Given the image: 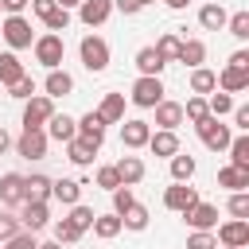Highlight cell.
<instances>
[{
    "mask_svg": "<svg viewBox=\"0 0 249 249\" xmlns=\"http://www.w3.org/2000/svg\"><path fill=\"white\" fill-rule=\"evenodd\" d=\"M31 51H35V62H39V66H47V70H58V66H62V58H66V43H62V35H54V31L35 35Z\"/></svg>",
    "mask_w": 249,
    "mask_h": 249,
    "instance_id": "1",
    "label": "cell"
},
{
    "mask_svg": "<svg viewBox=\"0 0 249 249\" xmlns=\"http://www.w3.org/2000/svg\"><path fill=\"white\" fill-rule=\"evenodd\" d=\"M0 39L8 43V51H27V47L35 43L31 19H27V16H4V23H0Z\"/></svg>",
    "mask_w": 249,
    "mask_h": 249,
    "instance_id": "2",
    "label": "cell"
},
{
    "mask_svg": "<svg viewBox=\"0 0 249 249\" xmlns=\"http://www.w3.org/2000/svg\"><path fill=\"white\" fill-rule=\"evenodd\" d=\"M78 58H82V66H86L89 74H101V70H109V43H105L101 35H82Z\"/></svg>",
    "mask_w": 249,
    "mask_h": 249,
    "instance_id": "3",
    "label": "cell"
},
{
    "mask_svg": "<svg viewBox=\"0 0 249 249\" xmlns=\"http://www.w3.org/2000/svg\"><path fill=\"white\" fill-rule=\"evenodd\" d=\"M195 132H198V140H202L210 152H226V148H230V140H233L230 124H222L218 117H206V121H198V124H195Z\"/></svg>",
    "mask_w": 249,
    "mask_h": 249,
    "instance_id": "4",
    "label": "cell"
},
{
    "mask_svg": "<svg viewBox=\"0 0 249 249\" xmlns=\"http://www.w3.org/2000/svg\"><path fill=\"white\" fill-rule=\"evenodd\" d=\"M214 241H218V249H245L249 245V222H241V218L218 222L214 226Z\"/></svg>",
    "mask_w": 249,
    "mask_h": 249,
    "instance_id": "5",
    "label": "cell"
},
{
    "mask_svg": "<svg viewBox=\"0 0 249 249\" xmlns=\"http://www.w3.org/2000/svg\"><path fill=\"white\" fill-rule=\"evenodd\" d=\"M128 101H132L136 109H156V105L163 101V82H160V78H136L132 89H128Z\"/></svg>",
    "mask_w": 249,
    "mask_h": 249,
    "instance_id": "6",
    "label": "cell"
},
{
    "mask_svg": "<svg viewBox=\"0 0 249 249\" xmlns=\"http://www.w3.org/2000/svg\"><path fill=\"white\" fill-rule=\"evenodd\" d=\"M54 113H58V109H54V101H51L47 93L27 97V101H23V132H27V128H43Z\"/></svg>",
    "mask_w": 249,
    "mask_h": 249,
    "instance_id": "7",
    "label": "cell"
},
{
    "mask_svg": "<svg viewBox=\"0 0 249 249\" xmlns=\"http://www.w3.org/2000/svg\"><path fill=\"white\" fill-rule=\"evenodd\" d=\"M47 132L43 128H27V132H19V140H12V148H16V156H23V160H31V163H39V160H47Z\"/></svg>",
    "mask_w": 249,
    "mask_h": 249,
    "instance_id": "8",
    "label": "cell"
},
{
    "mask_svg": "<svg viewBox=\"0 0 249 249\" xmlns=\"http://www.w3.org/2000/svg\"><path fill=\"white\" fill-rule=\"evenodd\" d=\"M148 136H152V121H140V117L121 121V144H124L128 152H140V148L148 144Z\"/></svg>",
    "mask_w": 249,
    "mask_h": 249,
    "instance_id": "9",
    "label": "cell"
},
{
    "mask_svg": "<svg viewBox=\"0 0 249 249\" xmlns=\"http://www.w3.org/2000/svg\"><path fill=\"white\" fill-rule=\"evenodd\" d=\"M183 222L191 226V230H202V233H214V226H218V206L214 202H195L191 210H183Z\"/></svg>",
    "mask_w": 249,
    "mask_h": 249,
    "instance_id": "10",
    "label": "cell"
},
{
    "mask_svg": "<svg viewBox=\"0 0 249 249\" xmlns=\"http://www.w3.org/2000/svg\"><path fill=\"white\" fill-rule=\"evenodd\" d=\"M195 202H198V187H191V183H171V187L163 191V206L175 210V214L191 210Z\"/></svg>",
    "mask_w": 249,
    "mask_h": 249,
    "instance_id": "11",
    "label": "cell"
},
{
    "mask_svg": "<svg viewBox=\"0 0 249 249\" xmlns=\"http://www.w3.org/2000/svg\"><path fill=\"white\" fill-rule=\"evenodd\" d=\"M19 226H23L27 233L47 230V226H51V206H47V202H23V206H19Z\"/></svg>",
    "mask_w": 249,
    "mask_h": 249,
    "instance_id": "12",
    "label": "cell"
},
{
    "mask_svg": "<svg viewBox=\"0 0 249 249\" xmlns=\"http://www.w3.org/2000/svg\"><path fill=\"white\" fill-rule=\"evenodd\" d=\"M43 93L51 97V101H58V97H70L74 93V74L70 70H47V78H43Z\"/></svg>",
    "mask_w": 249,
    "mask_h": 249,
    "instance_id": "13",
    "label": "cell"
},
{
    "mask_svg": "<svg viewBox=\"0 0 249 249\" xmlns=\"http://www.w3.org/2000/svg\"><path fill=\"white\" fill-rule=\"evenodd\" d=\"M0 206H8V210L23 206V175L19 171H4L0 175Z\"/></svg>",
    "mask_w": 249,
    "mask_h": 249,
    "instance_id": "14",
    "label": "cell"
},
{
    "mask_svg": "<svg viewBox=\"0 0 249 249\" xmlns=\"http://www.w3.org/2000/svg\"><path fill=\"white\" fill-rule=\"evenodd\" d=\"M214 86L222 89V93H245L249 89V70H233V66H222L218 74H214Z\"/></svg>",
    "mask_w": 249,
    "mask_h": 249,
    "instance_id": "15",
    "label": "cell"
},
{
    "mask_svg": "<svg viewBox=\"0 0 249 249\" xmlns=\"http://www.w3.org/2000/svg\"><path fill=\"white\" fill-rule=\"evenodd\" d=\"M113 167H117L121 187H136V183H144V175H148V167H144V160H140V156H121Z\"/></svg>",
    "mask_w": 249,
    "mask_h": 249,
    "instance_id": "16",
    "label": "cell"
},
{
    "mask_svg": "<svg viewBox=\"0 0 249 249\" xmlns=\"http://www.w3.org/2000/svg\"><path fill=\"white\" fill-rule=\"evenodd\" d=\"M51 175H43V171H31V175H23V202H51Z\"/></svg>",
    "mask_w": 249,
    "mask_h": 249,
    "instance_id": "17",
    "label": "cell"
},
{
    "mask_svg": "<svg viewBox=\"0 0 249 249\" xmlns=\"http://www.w3.org/2000/svg\"><path fill=\"white\" fill-rule=\"evenodd\" d=\"M109 16H113V0H82L78 4V19L86 27H101Z\"/></svg>",
    "mask_w": 249,
    "mask_h": 249,
    "instance_id": "18",
    "label": "cell"
},
{
    "mask_svg": "<svg viewBox=\"0 0 249 249\" xmlns=\"http://www.w3.org/2000/svg\"><path fill=\"white\" fill-rule=\"evenodd\" d=\"M43 132H47V140L66 144V140H74V136H78V124H74V117H70V113H54V117L43 124Z\"/></svg>",
    "mask_w": 249,
    "mask_h": 249,
    "instance_id": "19",
    "label": "cell"
},
{
    "mask_svg": "<svg viewBox=\"0 0 249 249\" xmlns=\"http://www.w3.org/2000/svg\"><path fill=\"white\" fill-rule=\"evenodd\" d=\"M152 156H160V160H171L175 152H179V136L175 132H167V128H152V136H148V144H144Z\"/></svg>",
    "mask_w": 249,
    "mask_h": 249,
    "instance_id": "20",
    "label": "cell"
},
{
    "mask_svg": "<svg viewBox=\"0 0 249 249\" xmlns=\"http://www.w3.org/2000/svg\"><path fill=\"white\" fill-rule=\"evenodd\" d=\"M97 144H89V140H82V136H74V140H66V160L74 163V167H93V160H97Z\"/></svg>",
    "mask_w": 249,
    "mask_h": 249,
    "instance_id": "21",
    "label": "cell"
},
{
    "mask_svg": "<svg viewBox=\"0 0 249 249\" xmlns=\"http://www.w3.org/2000/svg\"><path fill=\"white\" fill-rule=\"evenodd\" d=\"M152 113H156V128L175 132V128L183 124V101H167V97H163V101H160Z\"/></svg>",
    "mask_w": 249,
    "mask_h": 249,
    "instance_id": "22",
    "label": "cell"
},
{
    "mask_svg": "<svg viewBox=\"0 0 249 249\" xmlns=\"http://www.w3.org/2000/svg\"><path fill=\"white\" fill-rule=\"evenodd\" d=\"M74 124H78V136H82V140H89V144L101 148V140H105V121H101L93 109L82 113V117H74Z\"/></svg>",
    "mask_w": 249,
    "mask_h": 249,
    "instance_id": "23",
    "label": "cell"
},
{
    "mask_svg": "<svg viewBox=\"0 0 249 249\" xmlns=\"http://www.w3.org/2000/svg\"><path fill=\"white\" fill-rule=\"evenodd\" d=\"M132 62H136L140 78H160V74H163V66H167V62H163V58L156 54V47H140Z\"/></svg>",
    "mask_w": 249,
    "mask_h": 249,
    "instance_id": "24",
    "label": "cell"
},
{
    "mask_svg": "<svg viewBox=\"0 0 249 249\" xmlns=\"http://www.w3.org/2000/svg\"><path fill=\"white\" fill-rule=\"evenodd\" d=\"M93 113H97L105 124H121V121H124V93H105Z\"/></svg>",
    "mask_w": 249,
    "mask_h": 249,
    "instance_id": "25",
    "label": "cell"
},
{
    "mask_svg": "<svg viewBox=\"0 0 249 249\" xmlns=\"http://www.w3.org/2000/svg\"><path fill=\"white\" fill-rule=\"evenodd\" d=\"M226 19H230V12H226L218 0H210V4L198 8V23H202L206 31H226Z\"/></svg>",
    "mask_w": 249,
    "mask_h": 249,
    "instance_id": "26",
    "label": "cell"
},
{
    "mask_svg": "<svg viewBox=\"0 0 249 249\" xmlns=\"http://www.w3.org/2000/svg\"><path fill=\"white\" fill-rule=\"evenodd\" d=\"M82 187L86 183H78V179H54L51 183V198H58L62 206H74V202H82Z\"/></svg>",
    "mask_w": 249,
    "mask_h": 249,
    "instance_id": "27",
    "label": "cell"
},
{
    "mask_svg": "<svg viewBox=\"0 0 249 249\" xmlns=\"http://www.w3.org/2000/svg\"><path fill=\"white\" fill-rule=\"evenodd\" d=\"M175 62H183V66H191V70H195V66H202V62H206V43H202V39H183V43H179V58H175Z\"/></svg>",
    "mask_w": 249,
    "mask_h": 249,
    "instance_id": "28",
    "label": "cell"
},
{
    "mask_svg": "<svg viewBox=\"0 0 249 249\" xmlns=\"http://www.w3.org/2000/svg\"><path fill=\"white\" fill-rule=\"evenodd\" d=\"M23 74H27V70H23V62H19V54H16V51H4V54H0V86L8 89V86L19 82Z\"/></svg>",
    "mask_w": 249,
    "mask_h": 249,
    "instance_id": "29",
    "label": "cell"
},
{
    "mask_svg": "<svg viewBox=\"0 0 249 249\" xmlns=\"http://www.w3.org/2000/svg\"><path fill=\"white\" fill-rule=\"evenodd\" d=\"M187 86H191L195 97H210V93L218 89V86H214V70H206V66H195L191 78H187Z\"/></svg>",
    "mask_w": 249,
    "mask_h": 249,
    "instance_id": "30",
    "label": "cell"
},
{
    "mask_svg": "<svg viewBox=\"0 0 249 249\" xmlns=\"http://www.w3.org/2000/svg\"><path fill=\"white\" fill-rule=\"evenodd\" d=\"M230 167H237V171H249V132H237L233 140H230Z\"/></svg>",
    "mask_w": 249,
    "mask_h": 249,
    "instance_id": "31",
    "label": "cell"
},
{
    "mask_svg": "<svg viewBox=\"0 0 249 249\" xmlns=\"http://www.w3.org/2000/svg\"><path fill=\"white\" fill-rule=\"evenodd\" d=\"M167 167H171V183H191V175H195V156H187L183 148L167 160Z\"/></svg>",
    "mask_w": 249,
    "mask_h": 249,
    "instance_id": "32",
    "label": "cell"
},
{
    "mask_svg": "<svg viewBox=\"0 0 249 249\" xmlns=\"http://www.w3.org/2000/svg\"><path fill=\"white\" fill-rule=\"evenodd\" d=\"M218 187H226L230 195L233 191H249V171H237V167H218Z\"/></svg>",
    "mask_w": 249,
    "mask_h": 249,
    "instance_id": "33",
    "label": "cell"
},
{
    "mask_svg": "<svg viewBox=\"0 0 249 249\" xmlns=\"http://www.w3.org/2000/svg\"><path fill=\"white\" fill-rule=\"evenodd\" d=\"M148 206H140V202H132L124 214H121V230H132V233H144L148 230Z\"/></svg>",
    "mask_w": 249,
    "mask_h": 249,
    "instance_id": "34",
    "label": "cell"
},
{
    "mask_svg": "<svg viewBox=\"0 0 249 249\" xmlns=\"http://www.w3.org/2000/svg\"><path fill=\"white\" fill-rule=\"evenodd\" d=\"M89 230H93V237H101V241H113V237L121 233V218H117L113 210H109V214H97Z\"/></svg>",
    "mask_w": 249,
    "mask_h": 249,
    "instance_id": "35",
    "label": "cell"
},
{
    "mask_svg": "<svg viewBox=\"0 0 249 249\" xmlns=\"http://www.w3.org/2000/svg\"><path fill=\"white\" fill-rule=\"evenodd\" d=\"M179 43H183V39H179L175 31H163V35L156 39V54H160V58H163V62L171 66V62L179 58Z\"/></svg>",
    "mask_w": 249,
    "mask_h": 249,
    "instance_id": "36",
    "label": "cell"
},
{
    "mask_svg": "<svg viewBox=\"0 0 249 249\" xmlns=\"http://www.w3.org/2000/svg\"><path fill=\"white\" fill-rule=\"evenodd\" d=\"M93 218H97V214H93V206H82V202H74V206H70V214H66V222H70L78 233H89Z\"/></svg>",
    "mask_w": 249,
    "mask_h": 249,
    "instance_id": "37",
    "label": "cell"
},
{
    "mask_svg": "<svg viewBox=\"0 0 249 249\" xmlns=\"http://www.w3.org/2000/svg\"><path fill=\"white\" fill-rule=\"evenodd\" d=\"M233 105H237V101H233L230 93H222V89L206 97V109H210V117H218V121H222V117H230V113H233Z\"/></svg>",
    "mask_w": 249,
    "mask_h": 249,
    "instance_id": "38",
    "label": "cell"
},
{
    "mask_svg": "<svg viewBox=\"0 0 249 249\" xmlns=\"http://www.w3.org/2000/svg\"><path fill=\"white\" fill-rule=\"evenodd\" d=\"M226 31H230L237 43H245V39H249V12H233V16L226 19Z\"/></svg>",
    "mask_w": 249,
    "mask_h": 249,
    "instance_id": "39",
    "label": "cell"
},
{
    "mask_svg": "<svg viewBox=\"0 0 249 249\" xmlns=\"http://www.w3.org/2000/svg\"><path fill=\"white\" fill-rule=\"evenodd\" d=\"M206 117H210V109H206V97H187V105H183V121L198 124V121H206Z\"/></svg>",
    "mask_w": 249,
    "mask_h": 249,
    "instance_id": "40",
    "label": "cell"
},
{
    "mask_svg": "<svg viewBox=\"0 0 249 249\" xmlns=\"http://www.w3.org/2000/svg\"><path fill=\"white\" fill-rule=\"evenodd\" d=\"M226 210H230V218L249 222V191H233V195H230V202H226Z\"/></svg>",
    "mask_w": 249,
    "mask_h": 249,
    "instance_id": "41",
    "label": "cell"
},
{
    "mask_svg": "<svg viewBox=\"0 0 249 249\" xmlns=\"http://www.w3.org/2000/svg\"><path fill=\"white\" fill-rule=\"evenodd\" d=\"M43 27H47V31H54V35H58V31H66V27H70V12H66V8H54L51 16H43Z\"/></svg>",
    "mask_w": 249,
    "mask_h": 249,
    "instance_id": "42",
    "label": "cell"
},
{
    "mask_svg": "<svg viewBox=\"0 0 249 249\" xmlns=\"http://www.w3.org/2000/svg\"><path fill=\"white\" fill-rule=\"evenodd\" d=\"M8 97H16V101H27V97H35V82H31V74H23L19 82H12V86H8Z\"/></svg>",
    "mask_w": 249,
    "mask_h": 249,
    "instance_id": "43",
    "label": "cell"
},
{
    "mask_svg": "<svg viewBox=\"0 0 249 249\" xmlns=\"http://www.w3.org/2000/svg\"><path fill=\"white\" fill-rule=\"evenodd\" d=\"M93 179H97V187H101V191H117V187H121V179H117V167H113V163H101Z\"/></svg>",
    "mask_w": 249,
    "mask_h": 249,
    "instance_id": "44",
    "label": "cell"
},
{
    "mask_svg": "<svg viewBox=\"0 0 249 249\" xmlns=\"http://www.w3.org/2000/svg\"><path fill=\"white\" fill-rule=\"evenodd\" d=\"M109 195H113V214H117V218H121V214H124V210H128V206L136 202L132 187H117V191H109Z\"/></svg>",
    "mask_w": 249,
    "mask_h": 249,
    "instance_id": "45",
    "label": "cell"
},
{
    "mask_svg": "<svg viewBox=\"0 0 249 249\" xmlns=\"http://www.w3.org/2000/svg\"><path fill=\"white\" fill-rule=\"evenodd\" d=\"M54 241H58V245H74V241H82V233H78L66 218H58V222H54Z\"/></svg>",
    "mask_w": 249,
    "mask_h": 249,
    "instance_id": "46",
    "label": "cell"
},
{
    "mask_svg": "<svg viewBox=\"0 0 249 249\" xmlns=\"http://www.w3.org/2000/svg\"><path fill=\"white\" fill-rule=\"evenodd\" d=\"M19 230H23V226H19V218H16L12 210H0V245H4L8 237H16Z\"/></svg>",
    "mask_w": 249,
    "mask_h": 249,
    "instance_id": "47",
    "label": "cell"
},
{
    "mask_svg": "<svg viewBox=\"0 0 249 249\" xmlns=\"http://www.w3.org/2000/svg\"><path fill=\"white\" fill-rule=\"evenodd\" d=\"M0 249H39V237L35 233H27V230H19L16 237H8Z\"/></svg>",
    "mask_w": 249,
    "mask_h": 249,
    "instance_id": "48",
    "label": "cell"
},
{
    "mask_svg": "<svg viewBox=\"0 0 249 249\" xmlns=\"http://www.w3.org/2000/svg\"><path fill=\"white\" fill-rule=\"evenodd\" d=\"M187 249H218V241H214V233L191 230V233H187Z\"/></svg>",
    "mask_w": 249,
    "mask_h": 249,
    "instance_id": "49",
    "label": "cell"
},
{
    "mask_svg": "<svg viewBox=\"0 0 249 249\" xmlns=\"http://www.w3.org/2000/svg\"><path fill=\"white\" fill-rule=\"evenodd\" d=\"M230 117H233V128L237 132H249V105H233Z\"/></svg>",
    "mask_w": 249,
    "mask_h": 249,
    "instance_id": "50",
    "label": "cell"
},
{
    "mask_svg": "<svg viewBox=\"0 0 249 249\" xmlns=\"http://www.w3.org/2000/svg\"><path fill=\"white\" fill-rule=\"evenodd\" d=\"M113 12H124V16H136V12H144V4H140V0H113Z\"/></svg>",
    "mask_w": 249,
    "mask_h": 249,
    "instance_id": "51",
    "label": "cell"
},
{
    "mask_svg": "<svg viewBox=\"0 0 249 249\" xmlns=\"http://www.w3.org/2000/svg\"><path fill=\"white\" fill-rule=\"evenodd\" d=\"M27 4H31V0H0V12H8V16H23Z\"/></svg>",
    "mask_w": 249,
    "mask_h": 249,
    "instance_id": "52",
    "label": "cell"
},
{
    "mask_svg": "<svg viewBox=\"0 0 249 249\" xmlns=\"http://www.w3.org/2000/svg\"><path fill=\"white\" fill-rule=\"evenodd\" d=\"M226 66H233V70H249V51H233Z\"/></svg>",
    "mask_w": 249,
    "mask_h": 249,
    "instance_id": "53",
    "label": "cell"
},
{
    "mask_svg": "<svg viewBox=\"0 0 249 249\" xmlns=\"http://www.w3.org/2000/svg\"><path fill=\"white\" fill-rule=\"evenodd\" d=\"M54 8H58V4H54V0H31V12H35V16H39V19H43V16H51V12H54Z\"/></svg>",
    "mask_w": 249,
    "mask_h": 249,
    "instance_id": "54",
    "label": "cell"
},
{
    "mask_svg": "<svg viewBox=\"0 0 249 249\" xmlns=\"http://www.w3.org/2000/svg\"><path fill=\"white\" fill-rule=\"evenodd\" d=\"M8 148H12V136H8V128H4V124H0V156H4V152H8Z\"/></svg>",
    "mask_w": 249,
    "mask_h": 249,
    "instance_id": "55",
    "label": "cell"
},
{
    "mask_svg": "<svg viewBox=\"0 0 249 249\" xmlns=\"http://www.w3.org/2000/svg\"><path fill=\"white\" fill-rule=\"evenodd\" d=\"M163 4H167V8H171V12H183V8H187V4H191V0H163Z\"/></svg>",
    "mask_w": 249,
    "mask_h": 249,
    "instance_id": "56",
    "label": "cell"
},
{
    "mask_svg": "<svg viewBox=\"0 0 249 249\" xmlns=\"http://www.w3.org/2000/svg\"><path fill=\"white\" fill-rule=\"evenodd\" d=\"M39 249H66V245H58V241L51 237V241H39Z\"/></svg>",
    "mask_w": 249,
    "mask_h": 249,
    "instance_id": "57",
    "label": "cell"
},
{
    "mask_svg": "<svg viewBox=\"0 0 249 249\" xmlns=\"http://www.w3.org/2000/svg\"><path fill=\"white\" fill-rule=\"evenodd\" d=\"M54 4H58V8H66V12H70V8H78V4H82V0H54Z\"/></svg>",
    "mask_w": 249,
    "mask_h": 249,
    "instance_id": "58",
    "label": "cell"
},
{
    "mask_svg": "<svg viewBox=\"0 0 249 249\" xmlns=\"http://www.w3.org/2000/svg\"><path fill=\"white\" fill-rule=\"evenodd\" d=\"M140 4H144V8H148V4H156V0H140Z\"/></svg>",
    "mask_w": 249,
    "mask_h": 249,
    "instance_id": "59",
    "label": "cell"
}]
</instances>
